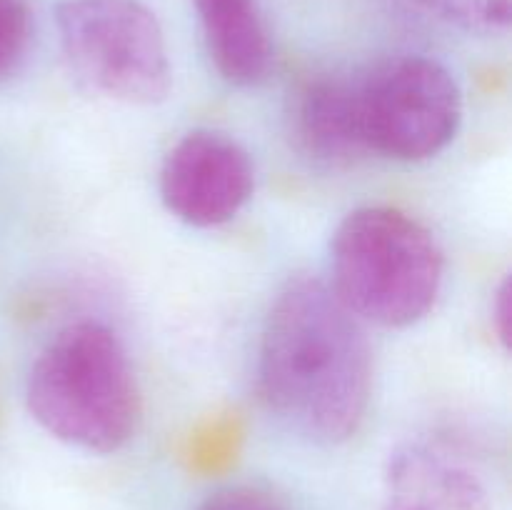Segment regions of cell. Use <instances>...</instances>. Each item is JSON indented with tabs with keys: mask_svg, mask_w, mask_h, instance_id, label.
<instances>
[{
	"mask_svg": "<svg viewBox=\"0 0 512 510\" xmlns=\"http://www.w3.org/2000/svg\"><path fill=\"white\" fill-rule=\"evenodd\" d=\"M360 125L368 153L418 163L448 148L463 120V95L443 63L400 55L358 80Z\"/></svg>",
	"mask_w": 512,
	"mask_h": 510,
	"instance_id": "cell-5",
	"label": "cell"
},
{
	"mask_svg": "<svg viewBox=\"0 0 512 510\" xmlns=\"http://www.w3.org/2000/svg\"><path fill=\"white\" fill-rule=\"evenodd\" d=\"M200 510H285L273 495L265 490L248 488V485H238V488H225L210 495Z\"/></svg>",
	"mask_w": 512,
	"mask_h": 510,
	"instance_id": "cell-12",
	"label": "cell"
},
{
	"mask_svg": "<svg viewBox=\"0 0 512 510\" xmlns=\"http://www.w3.org/2000/svg\"><path fill=\"white\" fill-rule=\"evenodd\" d=\"M33 43V10L28 0H0V80L23 68Z\"/></svg>",
	"mask_w": 512,
	"mask_h": 510,
	"instance_id": "cell-11",
	"label": "cell"
},
{
	"mask_svg": "<svg viewBox=\"0 0 512 510\" xmlns=\"http://www.w3.org/2000/svg\"><path fill=\"white\" fill-rule=\"evenodd\" d=\"M215 70L248 88L268 75L273 60L268 25L258 0H193Z\"/></svg>",
	"mask_w": 512,
	"mask_h": 510,
	"instance_id": "cell-9",
	"label": "cell"
},
{
	"mask_svg": "<svg viewBox=\"0 0 512 510\" xmlns=\"http://www.w3.org/2000/svg\"><path fill=\"white\" fill-rule=\"evenodd\" d=\"M60 48L75 78L125 105L168 98L173 70L153 10L140 0H63L55 10Z\"/></svg>",
	"mask_w": 512,
	"mask_h": 510,
	"instance_id": "cell-4",
	"label": "cell"
},
{
	"mask_svg": "<svg viewBox=\"0 0 512 510\" xmlns=\"http://www.w3.org/2000/svg\"><path fill=\"white\" fill-rule=\"evenodd\" d=\"M440 20L470 33H500L510 25L512 0H418Z\"/></svg>",
	"mask_w": 512,
	"mask_h": 510,
	"instance_id": "cell-10",
	"label": "cell"
},
{
	"mask_svg": "<svg viewBox=\"0 0 512 510\" xmlns=\"http://www.w3.org/2000/svg\"><path fill=\"white\" fill-rule=\"evenodd\" d=\"M373 385V353L363 323L325 280L295 278L265 318L258 390L290 430L323 445L353 438Z\"/></svg>",
	"mask_w": 512,
	"mask_h": 510,
	"instance_id": "cell-1",
	"label": "cell"
},
{
	"mask_svg": "<svg viewBox=\"0 0 512 510\" xmlns=\"http://www.w3.org/2000/svg\"><path fill=\"white\" fill-rule=\"evenodd\" d=\"M25 405L40 428L85 453H115L138 430L140 390L115 330L80 320L35 358Z\"/></svg>",
	"mask_w": 512,
	"mask_h": 510,
	"instance_id": "cell-2",
	"label": "cell"
},
{
	"mask_svg": "<svg viewBox=\"0 0 512 510\" xmlns=\"http://www.w3.org/2000/svg\"><path fill=\"white\" fill-rule=\"evenodd\" d=\"M380 510H490L483 478L433 443H405L385 465Z\"/></svg>",
	"mask_w": 512,
	"mask_h": 510,
	"instance_id": "cell-7",
	"label": "cell"
},
{
	"mask_svg": "<svg viewBox=\"0 0 512 510\" xmlns=\"http://www.w3.org/2000/svg\"><path fill=\"white\" fill-rule=\"evenodd\" d=\"M493 328H495V333H498V340L503 343V348H510V343H512V285H510V278H505L503 283H500L498 293H495Z\"/></svg>",
	"mask_w": 512,
	"mask_h": 510,
	"instance_id": "cell-13",
	"label": "cell"
},
{
	"mask_svg": "<svg viewBox=\"0 0 512 510\" xmlns=\"http://www.w3.org/2000/svg\"><path fill=\"white\" fill-rule=\"evenodd\" d=\"M165 208L193 228L233 220L255 188L248 150L218 130H190L165 155L158 178Z\"/></svg>",
	"mask_w": 512,
	"mask_h": 510,
	"instance_id": "cell-6",
	"label": "cell"
},
{
	"mask_svg": "<svg viewBox=\"0 0 512 510\" xmlns=\"http://www.w3.org/2000/svg\"><path fill=\"white\" fill-rule=\"evenodd\" d=\"M445 258L413 215L368 205L343 218L330 243V288L360 320L408 328L438 303Z\"/></svg>",
	"mask_w": 512,
	"mask_h": 510,
	"instance_id": "cell-3",
	"label": "cell"
},
{
	"mask_svg": "<svg viewBox=\"0 0 512 510\" xmlns=\"http://www.w3.org/2000/svg\"><path fill=\"white\" fill-rule=\"evenodd\" d=\"M295 138L305 155L325 165H350L368 155L360 125L358 80H310L293 113Z\"/></svg>",
	"mask_w": 512,
	"mask_h": 510,
	"instance_id": "cell-8",
	"label": "cell"
}]
</instances>
